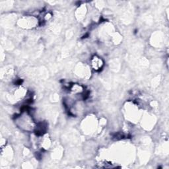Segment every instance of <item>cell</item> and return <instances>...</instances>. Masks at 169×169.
Segmentation results:
<instances>
[{
    "instance_id": "cell-1",
    "label": "cell",
    "mask_w": 169,
    "mask_h": 169,
    "mask_svg": "<svg viewBox=\"0 0 169 169\" xmlns=\"http://www.w3.org/2000/svg\"><path fill=\"white\" fill-rule=\"evenodd\" d=\"M92 65L94 67V69L96 70H99L102 67L103 65V62L102 61L101 59H100L99 58L95 56L94 58L93 59L92 62Z\"/></svg>"
}]
</instances>
